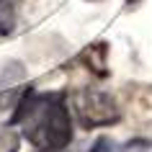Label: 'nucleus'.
Instances as JSON below:
<instances>
[{
    "label": "nucleus",
    "mask_w": 152,
    "mask_h": 152,
    "mask_svg": "<svg viewBox=\"0 0 152 152\" xmlns=\"http://www.w3.org/2000/svg\"><path fill=\"white\" fill-rule=\"evenodd\" d=\"M21 124L26 139L39 150L62 152L72 142V119L64 103V93H52V96L36 93L31 111L23 116Z\"/></svg>",
    "instance_id": "1"
},
{
    "label": "nucleus",
    "mask_w": 152,
    "mask_h": 152,
    "mask_svg": "<svg viewBox=\"0 0 152 152\" xmlns=\"http://www.w3.org/2000/svg\"><path fill=\"white\" fill-rule=\"evenodd\" d=\"M75 111H77V119L85 129L108 126L113 121H119L116 101L103 90H93V88L80 90L75 96Z\"/></svg>",
    "instance_id": "2"
},
{
    "label": "nucleus",
    "mask_w": 152,
    "mask_h": 152,
    "mask_svg": "<svg viewBox=\"0 0 152 152\" xmlns=\"http://www.w3.org/2000/svg\"><path fill=\"white\" fill-rule=\"evenodd\" d=\"M106 52H108V47L101 41V44L88 47V49L80 54V59H83V62H88V70H93L96 75L103 77V75H106Z\"/></svg>",
    "instance_id": "3"
},
{
    "label": "nucleus",
    "mask_w": 152,
    "mask_h": 152,
    "mask_svg": "<svg viewBox=\"0 0 152 152\" xmlns=\"http://www.w3.org/2000/svg\"><path fill=\"white\" fill-rule=\"evenodd\" d=\"M26 77V67L18 59H10V62H5V67H3V72H0V90H10L16 83H21Z\"/></svg>",
    "instance_id": "4"
},
{
    "label": "nucleus",
    "mask_w": 152,
    "mask_h": 152,
    "mask_svg": "<svg viewBox=\"0 0 152 152\" xmlns=\"http://www.w3.org/2000/svg\"><path fill=\"white\" fill-rule=\"evenodd\" d=\"M16 28V10L10 0H0V36H8Z\"/></svg>",
    "instance_id": "5"
},
{
    "label": "nucleus",
    "mask_w": 152,
    "mask_h": 152,
    "mask_svg": "<svg viewBox=\"0 0 152 152\" xmlns=\"http://www.w3.org/2000/svg\"><path fill=\"white\" fill-rule=\"evenodd\" d=\"M18 147H21V139H18V132L13 126H5L0 129V152H18Z\"/></svg>",
    "instance_id": "6"
},
{
    "label": "nucleus",
    "mask_w": 152,
    "mask_h": 152,
    "mask_svg": "<svg viewBox=\"0 0 152 152\" xmlns=\"http://www.w3.org/2000/svg\"><path fill=\"white\" fill-rule=\"evenodd\" d=\"M88 3H103V0H88Z\"/></svg>",
    "instance_id": "7"
}]
</instances>
